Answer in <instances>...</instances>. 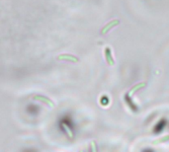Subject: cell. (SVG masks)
I'll use <instances>...</instances> for the list:
<instances>
[{
  "label": "cell",
  "instance_id": "cell-1",
  "mask_svg": "<svg viewBox=\"0 0 169 152\" xmlns=\"http://www.w3.org/2000/svg\"><path fill=\"white\" fill-rule=\"evenodd\" d=\"M33 99H34V100H36V101H40V102H43V103L47 104L48 107H50V108H54L55 107V103L52 102V101L50 100V98H48V97H46V96H43V95H35L33 97Z\"/></svg>",
  "mask_w": 169,
  "mask_h": 152
},
{
  "label": "cell",
  "instance_id": "cell-2",
  "mask_svg": "<svg viewBox=\"0 0 169 152\" xmlns=\"http://www.w3.org/2000/svg\"><path fill=\"white\" fill-rule=\"evenodd\" d=\"M119 24H120V21L119 20H113V21H111V22H109L108 24L106 25V26L104 27L103 29H102L101 35H106L109 31H110L111 29H113L114 27L118 26Z\"/></svg>",
  "mask_w": 169,
  "mask_h": 152
},
{
  "label": "cell",
  "instance_id": "cell-3",
  "mask_svg": "<svg viewBox=\"0 0 169 152\" xmlns=\"http://www.w3.org/2000/svg\"><path fill=\"white\" fill-rule=\"evenodd\" d=\"M57 60H66V61H71V62H78L79 61V59H78V57H76L75 55H71V54H61L57 56Z\"/></svg>",
  "mask_w": 169,
  "mask_h": 152
},
{
  "label": "cell",
  "instance_id": "cell-4",
  "mask_svg": "<svg viewBox=\"0 0 169 152\" xmlns=\"http://www.w3.org/2000/svg\"><path fill=\"white\" fill-rule=\"evenodd\" d=\"M105 57H106V60H107V63L109 65H114L115 64L114 57H113V55H112V50H111V48L109 47L105 48Z\"/></svg>",
  "mask_w": 169,
  "mask_h": 152
},
{
  "label": "cell",
  "instance_id": "cell-5",
  "mask_svg": "<svg viewBox=\"0 0 169 152\" xmlns=\"http://www.w3.org/2000/svg\"><path fill=\"white\" fill-rule=\"evenodd\" d=\"M145 86H147V83H144V82H142V83H138V84H136V86H134L133 88H132L131 90H129V93H128V95H129V96L133 95L134 93H136V91H138V90L142 89L143 87H145Z\"/></svg>",
  "mask_w": 169,
  "mask_h": 152
},
{
  "label": "cell",
  "instance_id": "cell-6",
  "mask_svg": "<svg viewBox=\"0 0 169 152\" xmlns=\"http://www.w3.org/2000/svg\"><path fill=\"white\" fill-rule=\"evenodd\" d=\"M62 128H63L64 130H65V132H66V134L68 135V137L69 138H72L73 137V133H72V130H71V128H69V126H67L66 124H62Z\"/></svg>",
  "mask_w": 169,
  "mask_h": 152
},
{
  "label": "cell",
  "instance_id": "cell-7",
  "mask_svg": "<svg viewBox=\"0 0 169 152\" xmlns=\"http://www.w3.org/2000/svg\"><path fill=\"white\" fill-rule=\"evenodd\" d=\"M125 100H126V102L128 103V105L131 107V109L133 110V111H136V105H134L133 103H132V99L129 98V96L127 94L126 96H125Z\"/></svg>",
  "mask_w": 169,
  "mask_h": 152
},
{
  "label": "cell",
  "instance_id": "cell-8",
  "mask_svg": "<svg viewBox=\"0 0 169 152\" xmlns=\"http://www.w3.org/2000/svg\"><path fill=\"white\" fill-rule=\"evenodd\" d=\"M169 140V135H166V136H163V137H161V138H159V139H157L154 141V143L157 144V143H163V142H166V141H168Z\"/></svg>",
  "mask_w": 169,
  "mask_h": 152
},
{
  "label": "cell",
  "instance_id": "cell-9",
  "mask_svg": "<svg viewBox=\"0 0 169 152\" xmlns=\"http://www.w3.org/2000/svg\"><path fill=\"white\" fill-rule=\"evenodd\" d=\"M91 150H92V152H97V147H96V144H95L94 141L91 142Z\"/></svg>",
  "mask_w": 169,
  "mask_h": 152
},
{
  "label": "cell",
  "instance_id": "cell-10",
  "mask_svg": "<svg viewBox=\"0 0 169 152\" xmlns=\"http://www.w3.org/2000/svg\"><path fill=\"white\" fill-rule=\"evenodd\" d=\"M80 152H83V151H80Z\"/></svg>",
  "mask_w": 169,
  "mask_h": 152
}]
</instances>
